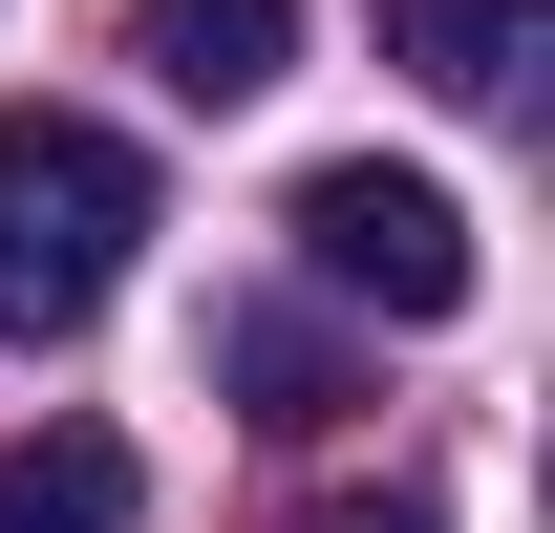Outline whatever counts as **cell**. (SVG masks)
Listing matches in <instances>:
<instances>
[{
  "instance_id": "cell-2",
  "label": "cell",
  "mask_w": 555,
  "mask_h": 533,
  "mask_svg": "<svg viewBox=\"0 0 555 533\" xmlns=\"http://www.w3.org/2000/svg\"><path fill=\"white\" fill-rule=\"evenodd\" d=\"M278 235H299V277H343V299H385V321H470V193L449 171H385V150H343V171H299L278 193Z\"/></svg>"
},
{
  "instance_id": "cell-6",
  "label": "cell",
  "mask_w": 555,
  "mask_h": 533,
  "mask_svg": "<svg viewBox=\"0 0 555 533\" xmlns=\"http://www.w3.org/2000/svg\"><path fill=\"white\" fill-rule=\"evenodd\" d=\"M214 363L257 385V427H321V405H343V341L321 321H214Z\"/></svg>"
},
{
  "instance_id": "cell-1",
  "label": "cell",
  "mask_w": 555,
  "mask_h": 533,
  "mask_svg": "<svg viewBox=\"0 0 555 533\" xmlns=\"http://www.w3.org/2000/svg\"><path fill=\"white\" fill-rule=\"evenodd\" d=\"M150 235V150L86 129V107H0V341H86L129 299Z\"/></svg>"
},
{
  "instance_id": "cell-3",
  "label": "cell",
  "mask_w": 555,
  "mask_h": 533,
  "mask_svg": "<svg viewBox=\"0 0 555 533\" xmlns=\"http://www.w3.org/2000/svg\"><path fill=\"white\" fill-rule=\"evenodd\" d=\"M129 65L171 86V107H257V86L299 65V0H150V22H129Z\"/></svg>"
},
{
  "instance_id": "cell-7",
  "label": "cell",
  "mask_w": 555,
  "mask_h": 533,
  "mask_svg": "<svg viewBox=\"0 0 555 533\" xmlns=\"http://www.w3.org/2000/svg\"><path fill=\"white\" fill-rule=\"evenodd\" d=\"M321 533H449V512H427V491H385V512H321Z\"/></svg>"
},
{
  "instance_id": "cell-4",
  "label": "cell",
  "mask_w": 555,
  "mask_h": 533,
  "mask_svg": "<svg viewBox=\"0 0 555 533\" xmlns=\"http://www.w3.org/2000/svg\"><path fill=\"white\" fill-rule=\"evenodd\" d=\"M129 512H150L129 427H43V448H0V533H129Z\"/></svg>"
},
{
  "instance_id": "cell-5",
  "label": "cell",
  "mask_w": 555,
  "mask_h": 533,
  "mask_svg": "<svg viewBox=\"0 0 555 533\" xmlns=\"http://www.w3.org/2000/svg\"><path fill=\"white\" fill-rule=\"evenodd\" d=\"M534 43H555V0H406V65L449 86V107H513Z\"/></svg>"
}]
</instances>
